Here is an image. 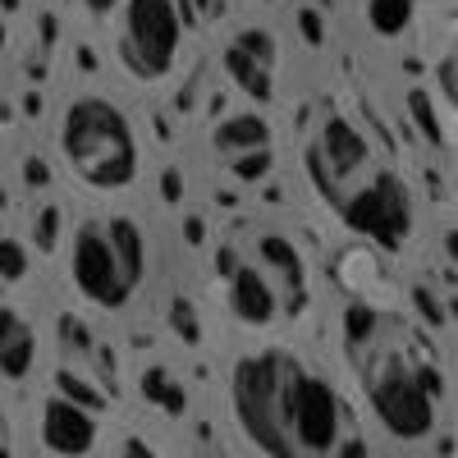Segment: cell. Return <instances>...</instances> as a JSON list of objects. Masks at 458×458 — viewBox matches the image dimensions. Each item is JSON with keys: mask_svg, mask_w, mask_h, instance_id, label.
Returning a JSON list of instances; mask_svg holds the SVG:
<instances>
[{"mask_svg": "<svg viewBox=\"0 0 458 458\" xmlns=\"http://www.w3.org/2000/svg\"><path fill=\"white\" fill-rule=\"evenodd\" d=\"M229 408L266 458H349V408L326 376L289 349H261L234 362L229 376Z\"/></svg>", "mask_w": 458, "mask_h": 458, "instance_id": "cell-1", "label": "cell"}, {"mask_svg": "<svg viewBox=\"0 0 458 458\" xmlns=\"http://www.w3.org/2000/svg\"><path fill=\"white\" fill-rule=\"evenodd\" d=\"M147 276V239L129 216L83 220L69 239V280L92 308L120 312Z\"/></svg>", "mask_w": 458, "mask_h": 458, "instance_id": "cell-2", "label": "cell"}, {"mask_svg": "<svg viewBox=\"0 0 458 458\" xmlns=\"http://www.w3.org/2000/svg\"><path fill=\"white\" fill-rule=\"evenodd\" d=\"M60 151H64L69 170L88 188H97V193H120L142 170L129 114L106 97L69 101L64 120H60Z\"/></svg>", "mask_w": 458, "mask_h": 458, "instance_id": "cell-3", "label": "cell"}, {"mask_svg": "<svg viewBox=\"0 0 458 458\" xmlns=\"http://www.w3.org/2000/svg\"><path fill=\"white\" fill-rule=\"evenodd\" d=\"M362 390L376 412V422L386 427V436L417 445L427 440L440 422V403H436V376L427 367L408 362L403 353L386 349L362 362Z\"/></svg>", "mask_w": 458, "mask_h": 458, "instance_id": "cell-4", "label": "cell"}, {"mask_svg": "<svg viewBox=\"0 0 458 458\" xmlns=\"http://www.w3.org/2000/svg\"><path fill=\"white\" fill-rule=\"evenodd\" d=\"M339 216L358 239L376 243L380 252H399L412 239V193L394 170L376 165L353 193L339 202Z\"/></svg>", "mask_w": 458, "mask_h": 458, "instance_id": "cell-5", "label": "cell"}, {"mask_svg": "<svg viewBox=\"0 0 458 458\" xmlns=\"http://www.w3.org/2000/svg\"><path fill=\"white\" fill-rule=\"evenodd\" d=\"M179 47H183V19L174 0H129L120 55L133 79L161 83L179 60Z\"/></svg>", "mask_w": 458, "mask_h": 458, "instance_id": "cell-6", "label": "cell"}, {"mask_svg": "<svg viewBox=\"0 0 458 458\" xmlns=\"http://www.w3.org/2000/svg\"><path fill=\"white\" fill-rule=\"evenodd\" d=\"M371 170L376 165H371L367 133L353 120H344V114H326L321 129L312 133V147H308V174H312V183L339 207Z\"/></svg>", "mask_w": 458, "mask_h": 458, "instance_id": "cell-7", "label": "cell"}, {"mask_svg": "<svg viewBox=\"0 0 458 458\" xmlns=\"http://www.w3.org/2000/svg\"><path fill=\"white\" fill-rule=\"evenodd\" d=\"M276 60H280V47L266 28H243L234 42L225 47V73L234 79L243 92H252L257 101H271V83H276Z\"/></svg>", "mask_w": 458, "mask_h": 458, "instance_id": "cell-8", "label": "cell"}, {"mask_svg": "<svg viewBox=\"0 0 458 458\" xmlns=\"http://www.w3.org/2000/svg\"><path fill=\"white\" fill-rule=\"evenodd\" d=\"M225 276H229V312H234L243 326L252 330H266V326H276L280 317V293L276 284L266 280V271L257 261H234L225 252Z\"/></svg>", "mask_w": 458, "mask_h": 458, "instance_id": "cell-9", "label": "cell"}, {"mask_svg": "<svg viewBox=\"0 0 458 458\" xmlns=\"http://www.w3.org/2000/svg\"><path fill=\"white\" fill-rule=\"evenodd\" d=\"M101 427H97V412L69 403L60 394H51L42 403V445L55 454V458H88L92 445H97Z\"/></svg>", "mask_w": 458, "mask_h": 458, "instance_id": "cell-10", "label": "cell"}, {"mask_svg": "<svg viewBox=\"0 0 458 458\" xmlns=\"http://www.w3.org/2000/svg\"><path fill=\"white\" fill-rule=\"evenodd\" d=\"M32 362H37V330H32V321L0 302V376L23 380L32 371Z\"/></svg>", "mask_w": 458, "mask_h": 458, "instance_id": "cell-11", "label": "cell"}, {"mask_svg": "<svg viewBox=\"0 0 458 458\" xmlns=\"http://www.w3.org/2000/svg\"><path fill=\"white\" fill-rule=\"evenodd\" d=\"M211 147L225 151L229 161L248 157V151H271V124L252 110H239V114H229V120H220L211 129Z\"/></svg>", "mask_w": 458, "mask_h": 458, "instance_id": "cell-12", "label": "cell"}, {"mask_svg": "<svg viewBox=\"0 0 458 458\" xmlns=\"http://www.w3.org/2000/svg\"><path fill=\"white\" fill-rule=\"evenodd\" d=\"M257 257H261L257 266H276V276H284L289 289L302 284V257H298V248L284 234H261L257 239Z\"/></svg>", "mask_w": 458, "mask_h": 458, "instance_id": "cell-13", "label": "cell"}, {"mask_svg": "<svg viewBox=\"0 0 458 458\" xmlns=\"http://www.w3.org/2000/svg\"><path fill=\"white\" fill-rule=\"evenodd\" d=\"M412 10H417V0H367V23H371V32H376V37L394 42V37H403V32H408Z\"/></svg>", "mask_w": 458, "mask_h": 458, "instance_id": "cell-14", "label": "cell"}, {"mask_svg": "<svg viewBox=\"0 0 458 458\" xmlns=\"http://www.w3.org/2000/svg\"><path fill=\"white\" fill-rule=\"evenodd\" d=\"M55 394L69 399V403H79V408H88V412H101L106 408V394L92 386L83 371H73V367H60L55 371Z\"/></svg>", "mask_w": 458, "mask_h": 458, "instance_id": "cell-15", "label": "cell"}, {"mask_svg": "<svg viewBox=\"0 0 458 458\" xmlns=\"http://www.w3.org/2000/svg\"><path fill=\"white\" fill-rule=\"evenodd\" d=\"M142 399L165 408V412H183V390H179V380L165 367H147L142 371Z\"/></svg>", "mask_w": 458, "mask_h": 458, "instance_id": "cell-16", "label": "cell"}, {"mask_svg": "<svg viewBox=\"0 0 458 458\" xmlns=\"http://www.w3.org/2000/svg\"><path fill=\"white\" fill-rule=\"evenodd\" d=\"M408 114H412V124L422 129V138H427L431 147L449 151L445 124H440V114H436V106H431V92H427V88H412V92H408Z\"/></svg>", "mask_w": 458, "mask_h": 458, "instance_id": "cell-17", "label": "cell"}, {"mask_svg": "<svg viewBox=\"0 0 458 458\" xmlns=\"http://www.w3.org/2000/svg\"><path fill=\"white\" fill-rule=\"evenodd\" d=\"M60 349L79 353V358H92L97 344H92V330L79 321V317H60Z\"/></svg>", "mask_w": 458, "mask_h": 458, "instance_id": "cell-18", "label": "cell"}, {"mask_svg": "<svg viewBox=\"0 0 458 458\" xmlns=\"http://www.w3.org/2000/svg\"><path fill=\"white\" fill-rule=\"evenodd\" d=\"M28 276V248L19 239H0V280L19 284Z\"/></svg>", "mask_w": 458, "mask_h": 458, "instance_id": "cell-19", "label": "cell"}, {"mask_svg": "<svg viewBox=\"0 0 458 458\" xmlns=\"http://www.w3.org/2000/svg\"><path fill=\"white\" fill-rule=\"evenodd\" d=\"M376 312L367 308V302H349V312H344V335H349V344H367V335L376 330Z\"/></svg>", "mask_w": 458, "mask_h": 458, "instance_id": "cell-20", "label": "cell"}, {"mask_svg": "<svg viewBox=\"0 0 458 458\" xmlns=\"http://www.w3.org/2000/svg\"><path fill=\"white\" fill-rule=\"evenodd\" d=\"M266 170H271V151H248V157L234 161V174L239 179H261Z\"/></svg>", "mask_w": 458, "mask_h": 458, "instance_id": "cell-21", "label": "cell"}, {"mask_svg": "<svg viewBox=\"0 0 458 458\" xmlns=\"http://www.w3.org/2000/svg\"><path fill=\"white\" fill-rule=\"evenodd\" d=\"M55 225H60V211H55V207H47L42 216H37V234H32V239H37V248H42V252L55 248Z\"/></svg>", "mask_w": 458, "mask_h": 458, "instance_id": "cell-22", "label": "cell"}, {"mask_svg": "<svg viewBox=\"0 0 458 458\" xmlns=\"http://www.w3.org/2000/svg\"><path fill=\"white\" fill-rule=\"evenodd\" d=\"M436 88L445 92V101H454V55L440 60V69H436Z\"/></svg>", "mask_w": 458, "mask_h": 458, "instance_id": "cell-23", "label": "cell"}, {"mask_svg": "<svg viewBox=\"0 0 458 458\" xmlns=\"http://www.w3.org/2000/svg\"><path fill=\"white\" fill-rule=\"evenodd\" d=\"M170 321H179L183 339H198V326H193V312H188V302H174V312H170Z\"/></svg>", "mask_w": 458, "mask_h": 458, "instance_id": "cell-24", "label": "cell"}, {"mask_svg": "<svg viewBox=\"0 0 458 458\" xmlns=\"http://www.w3.org/2000/svg\"><path fill=\"white\" fill-rule=\"evenodd\" d=\"M124 458H157V454H151L142 440H129V445H124Z\"/></svg>", "mask_w": 458, "mask_h": 458, "instance_id": "cell-25", "label": "cell"}, {"mask_svg": "<svg viewBox=\"0 0 458 458\" xmlns=\"http://www.w3.org/2000/svg\"><path fill=\"white\" fill-rule=\"evenodd\" d=\"M83 5H88L92 14H110L114 5H120V0H83Z\"/></svg>", "mask_w": 458, "mask_h": 458, "instance_id": "cell-26", "label": "cell"}, {"mask_svg": "<svg viewBox=\"0 0 458 458\" xmlns=\"http://www.w3.org/2000/svg\"><path fill=\"white\" fill-rule=\"evenodd\" d=\"M193 458H220V454H211V449H202V454H193Z\"/></svg>", "mask_w": 458, "mask_h": 458, "instance_id": "cell-27", "label": "cell"}, {"mask_svg": "<svg viewBox=\"0 0 458 458\" xmlns=\"http://www.w3.org/2000/svg\"><path fill=\"white\" fill-rule=\"evenodd\" d=\"M0 458H5V449H0Z\"/></svg>", "mask_w": 458, "mask_h": 458, "instance_id": "cell-28", "label": "cell"}]
</instances>
